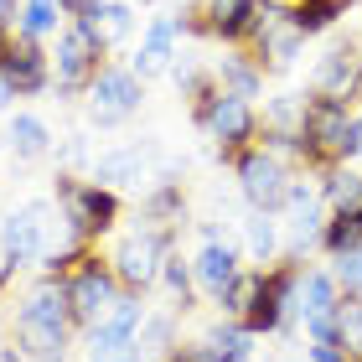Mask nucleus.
<instances>
[{
  "instance_id": "nucleus-1",
  "label": "nucleus",
  "mask_w": 362,
  "mask_h": 362,
  "mask_svg": "<svg viewBox=\"0 0 362 362\" xmlns=\"http://www.w3.org/2000/svg\"><path fill=\"white\" fill-rule=\"evenodd\" d=\"M73 337V305H68V279L42 274L16 305V347L31 362H62Z\"/></svg>"
},
{
  "instance_id": "nucleus-2",
  "label": "nucleus",
  "mask_w": 362,
  "mask_h": 362,
  "mask_svg": "<svg viewBox=\"0 0 362 362\" xmlns=\"http://www.w3.org/2000/svg\"><path fill=\"white\" fill-rule=\"evenodd\" d=\"M300 151H305V166H316V171H332V166L357 160L362 156L357 109L341 104V98L310 93L305 104H300Z\"/></svg>"
},
{
  "instance_id": "nucleus-3",
  "label": "nucleus",
  "mask_w": 362,
  "mask_h": 362,
  "mask_svg": "<svg viewBox=\"0 0 362 362\" xmlns=\"http://www.w3.org/2000/svg\"><path fill=\"white\" fill-rule=\"evenodd\" d=\"M192 119L197 129L218 145L223 156H238V151H249L254 135H259V114L249 98H238V93H223L218 83H207L202 93L192 98Z\"/></svg>"
},
{
  "instance_id": "nucleus-4",
  "label": "nucleus",
  "mask_w": 362,
  "mask_h": 362,
  "mask_svg": "<svg viewBox=\"0 0 362 362\" xmlns=\"http://www.w3.org/2000/svg\"><path fill=\"white\" fill-rule=\"evenodd\" d=\"M52 192L62 202V223H68V238H104L114 223H119V192L98 187V181H78L73 171L52 176Z\"/></svg>"
},
{
  "instance_id": "nucleus-5",
  "label": "nucleus",
  "mask_w": 362,
  "mask_h": 362,
  "mask_svg": "<svg viewBox=\"0 0 362 362\" xmlns=\"http://www.w3.org/2000/svg\"><path fill=\"white\" fill-rule=\"evenodd\" d=\"M176 249V233L171 228H135V233H124L119 243H114L109 254V269L114 279L129 290V295H145L151 285H160V264H166V254Z\"/></svg>"
},
{
  "instance_id": "nucleus-6",
  "label": "nucleus",
  "mask_w": 362,
  "mask_h": 362,
  "mask_svg": "<svg viewBox=\"0 0 362 362\" xmlns=\"http://www.w3.org/2000/svg\"><path fill=\"white\" fill-rule=\"evenodd\" d=\"M140 104H145V83L129 73V62L124 68L119 62H104L98 78L88 83V124H98V129H114V124L135 119Z\"/></svg>"
},
{
  "instance_id": "nucleus-7",
  "label": "nucleus",
  "mask_w": 362,
  "mask_h": 362,
  "mask_svg": "<svg viewBox=\"0 0 362 362\" xmlns=\"http://www.w3.org/2000/svg\"><path fill=\"white\" fill-rule=\"evenodd\" d=\"M104 68V47L83 21H68L57 31V52H52V88L57 93H88V83Z\"/></svg>"
},
{
  "instance_id": "nucleus-8",
  "label": "nucleus",
  "mask_w": 362,
  "mask_h": 362,
  "mask_svg": "<svg viewBox=\"0 0 362 362\" xmlns=\"http://www.w3.org/2000/svg\"><path fill=\"white\" fill-rule=\"evenodd\" d=\"M233 171H238L243 202H249L254 212H279V207H285L295 176H290V166H285L274 151H264V145H249V151H238Z\"/></svg>"
},
{
  "instance_id": "nucleus-9",
  "label": "nucleus",
  "mask_w": 362,
  "mask_h": 362,
  "mask_svg": "<svg viewBox=\"0 0 362 362\" xmlns=\"http://www.w3.org/2000/svg\"><path fill=\"white\" fill-rule=\"evenodd\" d=\"M0 249L16 259V269L42 264L52 254V207L47 202H26L11 218H0Z\"/></svg>"
},
{
  "instance_id": "nucleus-10",
  "label": "nucleus",
  "mask_w": 362,
  "mask_h": 362,
  "mask_svg": "<svg viewBox=\"0 0 362 362\" xmlns=\"http://www.w3.org/2000/svg\"><path fill=\"white\" fill-rule=\"evenodd\" d=\"M124 295V285L114 279V269L109 264H98V259L88 254L83 264H78L73 274H68V305H73V326H88L93 321H104L109 316V305Z\"/></svg>"
},
{
  "instance_id": "nucleus-11",
  "label": "nucleus",
  "mask_w": 362,
  "mask_h": 362,
  "mask_svg": "<svg viewBox=\"0 0 362 362\" xmlns=\"http://www.w3.org/2000/svg\"><path fill=\"white\" fill-rule=\"evenodd\" d=\"M310 93L341 98V104H357V93H362V47H357V42L332 47V52L316 62V73H310Z\"/></svg>"
},
{
  "instance_id": "nucleus-12",
  "label": "nucleus",
  "mask_w": 362,
  "mask_h": 362,
  "mask_svg": "<svg viewBox=\"0 0 362 362\" xmlns=\"http://www.w3.org/2000/svg\"><path fill=\"white\" fill-rule=\"evenodd\" d=\"M192 279H197V290L212 295V300L238 279V249L223 238L218 223H202V249H197V259H192Z\"/></svg>"
},
{
  "instance_id": "nucleus-13",
  "label": "nucleus",
  "mask_w": 362,
  "mask_h": 362,
  "mask_svg": "<svg viewBox=\"0 0 362 362\" xmlns=\"http://www.w3.org/2000/svg\"><path fill=\"white\" fill-rule=\"evenodd\" d=\"M0 78L16 88V98H37V93L52 88V57L42 52V42L16 37L6 47V57H0Z\"/></svg>"
},
{
  "instance_id": "nucleus-14",
  "label": "nucleus",
  "mask_w": 362,
  "mask_h": 362,
  "mask_svg": "<svg viewBox=\"0 0 362 362\" xmlns=\"http://www.w3.org/2000/svg\"><path fill=\"white\" fill-rule=\"evenodd\" d=\"M285 207H290V223H285V249H290V259H300L305 249H316V243H321V228H326V202H321V192H316V187H305V181H290Z\"/></svg>"
},
{
  "instance_id": "nucleus-15",
  "label": "nucleus",
  "mask_w": 362,
  "mask_h": 362,
  "mask_svg": "<svg viewBox=\"0 0 362 362\" xmlns=\"http://www.w3.org/2000/svg\"><path fill=\"white\" fill-rule=\"evenodd\" d=\"M176 37H181L176 16H156V21L145 26V37H140V47H135V57H129V73H135L140 83H151V78L171 73V62H176Z\"/></svg>"
},
{
  "instance_id": "nucleus-16",
  "label": "nucleus",
  "mask_w": 362,
  "mask_h": 362,
  "mask_svg": "<svg viewBox=\"0 0 362 362\" xmlns=\"http://www.w3.org/2000/svg\"><path fill=\"white\" fill-rule=\"evenodd\" d=\"M151 160H156V145H114L93 160V181L109 192L140 187V181H151Z\"/></svg>"
},
{
  "instance_id": "nucleus-17",
  "label": "nucleus",
  "mask_w": 362,
  "mask_h": 362,
  "mask_svg": "<svg viewBox=\"0 0 362 362\" xmlns=\"http://www.w3.org/2000/svg\"><path fill=\"white\" fill-rule=\"evenodd\" d=\"M337 305H341V285L332 269H300V285H295V321L310 326V321H337Z\"/></svg>"
},
{
  "instance_id": "nucleus-18",
  "label": "nucleus",
  "mask_w": 362,
  "mask_h": 362,
  "mask_svg": "<svg viewBox=\"0 0 362 362\" xmlns=\"http://www.w3.org/2000/svg\"><path fill=\"white\" fill-rule=\"evenodd\" d=\"M202 31L218 42H249V31L259 21V0H202Z\"/></svg>"
},
{
  "instance_id": "nucleus-19",
  "label": "nucleus",
  "mask_w": 362,
  "mask_h": 362,
  "mask_svg": "<svg viewBox=\"0 0 362 362\" xmlns=\"http://www.w3.org/2000/svg\"><path fill=\"white\" fill-rule=\"evenodd\" d=\"M73 21H83L98 37V47L109 52V47H119L129 31H135V6H129V0H93L83 16H73Z\"/></svg>"
},
{
  "instance_id": "nucleus-20",
  "label": "nucleus",
  "mask_w": 362,
  "mask_h": 362,
  "mask_svg": "<svg viewBox=\"0 0 362 362\" xmlns=\"http://www.w3.org/2000/svg\"><path fill=\"white\" fill-rule=\"evenodd\" d=\"M254 332L243 321H218V326H207L202 337H197V347H202L207 362H249L254 357Z\"/></svg>"
},
{
  "instance_id": "nucleus-21",
  "label": "nucleus",
  "mask_w": 362,
  "mask_h": 362,
  "mask_svg": "<svg viewBox=\"0 0 362 362\" xmlns=\"http://www.w3.org/2000/svg\"><path fill=\"white\" fill-rule=\"evenodd\" d=\"M321 202L341 212V218H362V171H352V166L321 171Z\"/></svg>"
},
{
  "instance_id": "nucleus-22",
  "label": "nucleus",
  "mask_w": 362,
  "mask_h": 362,
  "mask_svg": "<svg viewBox=\"0 0 362 362\" xmlns=\"http://www.w3.org/2000/svg\"><path fill=\"white\" fill-rule=\"evenodd\" d=\"M212 83H218L223 93H238V98H259L264 93V68H259L254 57H223V62H212Z\"/></svg>"
},
{
  "instance_id": "nucleus-23",
  "label": "nucleus",
  "mask_w": 362,
  "mask_h": 362,
  "mask_svg": "<svg viewBox=\"0 0 362 362\" xmlns=\"http://www.w3.org/2000/svg\"><path fill=\"white\" fill-rule=\"evenodd\" d=\"M347 6L352 0H295V6H285V16L300 37H321L326 26H337V16H347Z\"/></svg>"
},
{
  "instance_id": "nucleus-24",
  "label": "nucleus",
  "mask_w": 362,
  "mask_h": 362,
  "mask_svg": "<svg viewBox=\"0 0 362 362\" xmlns=\"http://www.w3.org/2000/svg\"><path fill=\"white\" fill-rule=\"evenodd\" d=\"M52 151V129H47L42 114H16L11 119V156L16 160H42Z\"/></svg>"
},
{
  "instance_id": "nucleus-25",
  "label": "nucleus",
  "mask_w": 362,
  "mask_h": 362,
  "mask_svg": "<svg viewBox=\"0 0 362 362\" xmlns=\"http://www.w3.org/2000/svg\"><path fill=\"white\" fill-rule=\"evenodd\" d=\"M243 238H249V254L259 259V264H269V259L285 249V228L274 223V212H254L249 207V218H243Z\"/></svg>"
},
{
  "instance_id": "nucleus-26",
  "label": "nucleus",
  "mask_w": 362,
  "mask_h": 362,
  "mask_svg": "<svg viewBox=\"0 0 362 362\" xmlns=\"http://www.w3.org/2000/svg\"><path fill=\"white\" fill-rule=\"evenodd\" d=\"M62 21V6L57 0H21V11H16V37H26V42H42V37H52Z\"/></svg>"
},
{
  "instance_id": "nucleus-27",
  "label": "nucleus",
  "mask_w": 362,
  "mask_h": 362,
  "mask_svg": "<svg viewBox=\"0 0 362 362\" xmlns=\"http://www.w3.org/2000/svg\"><path fill=\"white\" fill-rule=\"evenodd\" d=\"M160 285L171 290V300H176V316L197 305V295H192V290H197V279H192V264H187V259H181L176 249L166 254V264H160Z\"/></svg>"
},
{
  "instance_id": "nucleus-28",
  "label": "nucleus",
  "mask_w": 362,
  "mask_h": 362,
  "mask_svg": "<svg viewBox=\"0 0 362 362\" xmlns=\"http://www.w3.org/2000/svg\"><path fill=\"white\" fill-rule=\"evenodd\" d=\"M259 285H264V269H238V279H233V285H228V290L218 295L223 316H228V321H238L243 310L254 305V295H259Z\"/></svg>"
},
{
  "instance_id": "nucleus-29",
  "label": "nucleus",
  "mask_w": 362,
  "mask_h": 362,
  "mask_svg": "<svg viewBox=\"0 0 362 362\" xmlns=\"http://www.w3.org/2000/svg\"><path fill=\"white\" fill-rule=\"evenodd\" d=\"M337 337H341V347H347V362L362 357V295H341V305H337Z\"/></svg>"
},
{
  "instance_id": "nucleus-30",
  "label": "nucleus",
  "mask_w": 362,
  "mask_h": 362,
  "mask_svg": "<svg viewBox=\"0 0 362 362\" xmlns=\"http://www.w3.org/2000/svg\"><path fill=\"white\" fill-rule=\"evenodd\" d=\"M300 104H305L300 93H279V98H269L264 129H300Z\"/></svg>"
},
{
  "instance_id": "nucleus-31",
  "label": "nucleus",
  "mask_w": 362,
  "mask_h": 362,
  "mask_svg": "<svg viewBox=\"0 0 362 362\" xmlns=\"http://www.w3.org/2000/svg\"><path fill=\"white\" fill-rule=\"evenodd\" d=\"M140 347H145V352H171V347H176V341H171V316H145Z\"/></svg>"
},
{
  "instance_id": "nucleus-32",
  "label": "nucleus",
  "mask_w": 362,
  "mask_h": 362,
  "mask_svg": "<svg viewBox=\"0 0 362 362\" xmlns=\"http://www.w3.org/2000/svg\"><path fill=\"white\" fill-rule=\"evenodd\" d=\"M83 156H88L83 135H68V145H62V160H83Z\"/></svg>"
},
{
  "instance_id": "nucleus-33",
  "label": "nucleus",
  "mask_w": 362,
  "mask_h": 362,
  "mask_svg": "<svg viewBox=\"0 0 362 362\" xmlns=\"http://www.w3.org/2000/svg\"><path fill=\"white\" fill-rule=\"evenodd\" d=\"M57 6H62V16H83L93 0H57Z\"/></svg>"
},
{
  "instance_id": "nucleus-34",
  "label": "nucleus",
  "mask_w": 362,
  "mask_h": 362,
  "mask_svg": "<svg viewBox=\"0 0 362 362\" xmlns=\"http://www.w3.org/2000/svg\"><path fill=\"white\" fill-rule=\"evenodd\" d=\"M11 274H16V259L0 249V290H6V279H11Z\"/></svg>"
},
{
  "instance_id": "nucleus-35",
  "label": "nucleus",
  "mask_w": 362,
  "mask_h": 362,
  "mask_svg": "<svg viewBox=\"0 0 362 362\" xmlns=\"http://www.w3.org/2000/svg\"><path fill=\"white\" fill-rule=\"evenodd\" d=\"M16 21V0H0V26H11Z\"/></svg>"
},
{
  "instance_id": "nucleus-36",
  "label": "nucleus",
  "mask_w": 362,
  "mask_h": 362,
  "mask_svg": "<svg viewBox=\"0 0 362 362\" xmlns=\"http://www.w3.org/2000/svg\"><path fill=\"white\" fill-rule=\"evenodd\" d=\"M11 98H16V88L6 83V78H0V109H6V104H11Z\"/></svg>"
},
{
  "instance_id": "nucleus-37",
  "label": "nucleus",
  "mask_w": 362,
  "mask_h": 362,
  "mask_svg": "<svg viewBox=\"0 0 362 362\" xmlns=\"http://www.w3.org/2000/svg\"><path fill=\"white\" fill-rule=\"evenodd\" d=\"M6 47H11V37H6V26H0V57H6Z\"/></svg>"
},
{
  "instance_id": "nucleus-38",
  "label": "nucleus",
  "mask_w": 362,
  "mask_h": 362,
  "mask_svg": "<svg viewBox=\"0 0 362 362\" xmlns=\"http://www.w3.org/2000/svg\"><path fill=\"white\" fill-rule=\"evenodd\" d=\"M357 124H362V93H357Z\"/></svg>"
},
{
  "instance_id": "nucleus-39",
  "label": "nucleus",
  "mask_w": 362,
  "mask_h": 362,
  "mask_svg": "<svg viewBox=\"0 0 362 362\" xmlns=\"http://www.w3.org/2000/svg\"><path fill=\"white\" fill-rule=\"evenodd\" d=\"M129 6H156V0H129Z\"/></svg>"
}]
</instances>
